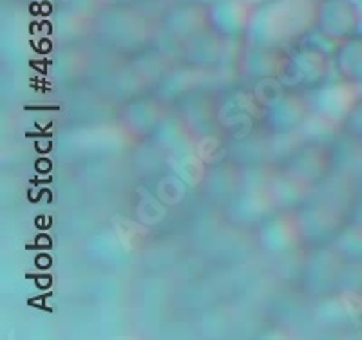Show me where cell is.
<instances>
[{
  "instance_id": "obj_2",
  "label": "cell",
  "mask_w": 362,
  "mask_h": 340,
  "mask_svg": "<svg viewBox=\"0 0 362 340\" xmlns=\"http://www.w3.org/2000/svg\"><path fill=\"white\" fill-rule=\"evenodd\" d=\"M239 64L248 78H274L284 89L305 96L325 89L334 71L332 53L312 38L277 53L243 49Z\"/></svg>"
},
{
  "instance_id": "obj_3",
  "label": "cell",
  "mask_w": 362,
  "mask_h": 340,
  "mask_svg": "<svg viewBox=\"0 0 362 340\" xmlns=\"http://www.w3.org/2000/svg\"><path fill=\"white\" fill-rule=\"evenodd\" d=\"M252 102L268 131L286 132L303 123L306 116L305 95L284 89L274 78L254 80Z\"/></svg>"
},
{
  "instance_id": "obj_6",
  "label": "cell",
  "mask_w": 362,
  "mask_h": 340,
  "mask_svg": "<svg viewBox=\"0 0 362 340\" xmlns=\"http://www.w3.org/2000/svg\"><path fill=\"white\" fill-rule=\"evenodd\" d=\"M341 129L351 141L362 145V100L355 102L346 111L344 118L341 122Z\"/></svg>"
},
{
  "instance_id": "obj_5",
  "label": "cell",
  "mask_w": 362,
  "mask_h": 340,
  "mask_svg": "<svg viewBox=\"0 0 362 340\" xmlns=\"http://www.w3.org/2000/svg\"><path fill=\"white\" fill-rule=\"evenodd\" d=\"M334 71L339 80L350 86L362 82V33H355L334 45Z\"/></svg>"
},
{
  "instance_id": "obj_4",
  "label": "cell",
  "mask_w": 362,
  "mask_h": 340,
  "mask_svg": "<svg viewBox=\"0 0 362 340\" xmlns=\"http://www.w3.org/2000/svg\"><path fill=\"white\" fill-rule=\"evenodd\" d=\"M362 9L357 0H317L313 31L325 44H339L358 33Z\"/></svg>"
},
{
  "instance_id": "obj_1",
  "label": "cell",
  "mask_w": 362,
  "mask_h": 340,
  "mask_svg": "<svg viewBox=\"0 0 362 340\" xmlns=\"http://www.w3.org/2000/svg\"><path fill=\"white\" fill-rule=\"evenodd\" d=\"M317 0H257L248 6L241 47L248 51L277 53L315 35Z\"/></svg>"
}]
</instances>
